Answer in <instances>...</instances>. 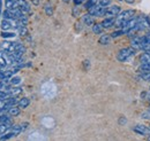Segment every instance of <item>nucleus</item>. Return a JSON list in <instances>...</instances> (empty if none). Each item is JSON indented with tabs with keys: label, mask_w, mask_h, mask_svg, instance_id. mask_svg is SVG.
<instances>
[{
	"label": "nucleus",
	"mask_w": 150,
	"mask_h": 141,
	"mask_svg": "<svg viewBox=\"0 0 150 141\" xmlns=\"http://www.w3.org/2000/svg\"><path fill=\"white\" fill-rule=\"evenodd\" d=\"M134 132L140 134V135H150V127L144 126V125H136L134 127Z\"/></svg>",
	"instance_id": "nucleus-9"
},
{
	"label": "nucleus",
	"mask_w": 150,
	"mask_h": 141,
	"mask_svg": "<svg viewBox=\"0 0 150 141\" xmlns=\"http://www.w3.org/2000/svg\"><path fill=\"white\" fill-rule=\"evenodd\" d=\"M21 108H20L19 106L16 107V106H13V107H11L8 110H7V114L11 116V117H16V116H19L20 115V110Z\"/></svg>",
	"instance_id": "nucleus-14"
},
{
	"label": "nucleus",
	"mask_w": 150,
	"mask_h": 141,
	"mask_svg": "<svg viewBox=\"0 0 150 141\" xmlns=\"http://www.w3.org/2000/svg\"><path fill=\"white\" fill-rule=\"evenodd\" d=\"M98 2H99V0H87V1L84 2V8H86V9H89V8H91L93 6L97 5Z\"/></svg>",
	"instance_id": "nucleus-20"
},
{
	"label": "nucleus",
	"mask_w": 150,
	"mask_h": 141,
	"mask_svg": "<svg viewBox=\"0 0 150 141\" xmlns=\"http://www.w3.org/2000/svg\"><path fill=\"white\" fill-rule=\"evenodd\" d=\"M111 40H112L111 35H103L99 38L98 43H99L100 45H109V44H111Z\"/></svg>",
	"instance_id": "nucleus-15"
},
{
	"label": "nucleus",
	"mask_w": 150,
	"mask_h": 141,
	"mask_svg": "<svg viewBox=\"0 0 150 141\" xmlns=\"http://www.w3.org/2000/svg\"><path fill=\"white\" fill-rule=\"evenodd\" d=\"M149 127H150V126H149Z\"/></svg>",
	"instance_id": "nucleus-36"
},
{
	"label": "nucleus",
	"mask_w": 150,
	"mask_h": 141,
	"mask_svg": "<svg viewBox=\"0 0 150 141\" xmlns=\"http://www.w3.org/2000/svg\"><path fill=\"white\" fill-rule=\"evenodd\" d=\"M82 21H83V23H84L86 25H91V27H93V25L95 24L94 16H93V15H90L89 13L82 16Z\"/></svg>",
	"instance_id": "nucleus-12"
},
{
	"label": "nucleus",
	"mask_w": 150,
	"mask_h": 141,
	"mask_svg": "<svg viewBox=\"0 0 150 141\" xmlns=\"http://www.w3.org/2000/svg\"><path fill=\"white\" fill-rule=\"evenodd\" d=\"M98 3L102 5V6H104V7H108V6L111 3V1H110V0H99Z\"/></svg>",
	"instance_id": "nucleus-26"
},
{
	"label": "nucleus",
	"mask_w": 150,
	"mask_h": 141,
	"mask_svg": "<svg viewBox=\"0 0 150 141\" xmlns=\"http://www.w3.org/2000/svg\"><path fill=\"white\" fill-rule=\"evenodd\" d=\"M136 53V50L133 48V47H126V48H122L119 51V53L117 54V60L119 62H125L127 61L129 57H132L134 54Z\"/></svg>",
	"instance_id": "nucleus-2"
},
{
	"label": "nucleus",
	"mask_w": 150,
	"mask_h": 141,
	"mask_svg": "<svg viewBox=\"0 0 150 141\" xmlns=\"http://www.w3.org/2000/svg\"><path fill=\"white\" fill-rule=\"evenodd\" d=\"M21 93H22V88L21 87H11V89H9L11 96H18Z\"/></svg>",
	"instance_id": "nucleus-19"
},
{
	"label": "nucleus",
	"mask_w": 150,
	"mask_h": 141,
	"mask_svg": "<svg viewBox=\"0 0 150 141\" xmlns=\"http://www.w3.org/2000/svg\"><path fill=\"white\" fill-rule=\"evenodd\" d=\"M103 30H104V28H103L102 23H95L94 25H93V31L96 35H100L103 32Z\"/></svg>",
	"instance_id": "nucleus-18"
},
{
	"label": "nucleus",
	"mask_w": 150,
	"mask_h": 141,
	"mask_svg": "<svg viewBox=\"0 0 150 141\" xmlns=\"http://www.w3.org/2000/svg\"><path fill=\"white\" fill-rule=\"evenodd\" d=\"M137 20H139L137 17H132L131 20L126 21V22L124 23V25H122V28H121V29L127 34V31H129L131 29H133V28L137 24Z\"/></svg>",
	"instance_id": "nucleus-8"
},
{
	"label": "nucleus",
	"mask_w": 150,
	"mask_h": 141,
	"mask_svg": "<svg viewBox=\"0 0 150 141\" xmlns=\"http://www.w3.org/2000/svg\"><path fill=\"white\" fill-rule=\"evenodd\" d=\"M114 22H115V18L113 17H105V20L102 22V25L104 29H109L114 25Z\"/></svg>",
	"instance_id": "nucleus-13"
},
{
	"label": "nucleus",
	"mask_w": 150,
	"mask_h": 141,
	"mask_svg": "<svg viewBox=\"0 0 150 141\" xmlns=\"http://www.w3.org/2000/svg\"><path fill=\"white\" fill-rule=\"evenodd\" d=\"M9 64L8 55L6 51H0V69H5Z\"/></svg>",
	"instance_id": "nucleus-10"
},
{
	"label": "nucleus",
	"mask_w": 150,
	"mask_h": 141,
	"mask_svg": "<svg viewBox=\"0 0 150 141\" xmlns=\"http://www.w3.org/2000/svg\"><path fill=\"white\" fill-rule=\"evenodd\" d=\"M135 16V10L134 9H126L124 12H120L119 15L115 17V22H114V27H117L118 29H121L124 23L132 17Z\"/></svg>",
	"instance_id": "nucleus-1"
},
{
	"label": "nucleus",
	"mask_w": 150,
	"mask_h": 141,
	"mask_svg": "<svg viewBox=\"0 0 150 141\" xmlns=\"http://www.w3.org/2000/svg\"><path fill=\"white\" fill-rule=\"evenodd\" d=\"M146 39H147V41H148V44L150 45V32L148 35H146Z\"/></svg>",
	"instance_id": "nucleus-30"
},
{
	"label": "nucleus",
	"mask_w": 150,
	"mask_h": 141,
	"mask_svg": "<svg viewBox=\"0 0 150 141\" xmlns=\"http://www.w3.org/2000/svg\"><path fill=\"white\" fill-rule=\"evenodd\" d=\"M29 105H30V100H29L28 98H22L21 100H19V102H18V106H19L21 109L27 108Z\"/></svg>",
	"instance_id": "nucleus-17"
},
{
	"label": "nucleus",
	"mask_w": 150,
	"mask_h": 141,
	"mask_svg": "<svg viewBox=\"0 0 150 141\" xmlns=\"http://www.w3.org/2000/svg\"><path fill=\"white\" fill-rule=\"evenodd\" d=\"M122 35H126V32H125L122 29H118L117 31H114V32L111 34V37H112V38H118V37H120V36H122Z\"/></svg>",
	"instance_id": "nucleus-22"
},
{
	"label": "nucleus",
	"mask_w": 150,
	"mask_h": 141,
	"mask_svg": "<svg viewBox=\"0 0 150 141\" xmlns=\"http://www.w3.org/2000/svg\"><path fill=\"white\" fill-rule=\"evenodd\" d=\"M105 10H106V7H104V6L99 5V3H97V5H95L91 8L88 9V13H89L90 15H93V16L100 17V16H104V15H105Z\"/></svg>",
	"instance_id": "nucleus-3"
},
{
	"label": "nucleus",
	"mask_w": 150,
	"mask_h": 141,
	"mask_svg": "<svg viewBox=\"0 0 150 141\" xmlns=\"http://www.w3.org/2000/svg\"><path fill=\"white\" fill-rule=\"evenodd\" d=\"M28 125H29V124H28V123H23V124H21V127H22V131H24V130H27V127H28Z\"/></svg>",
	"instance_id": "nucleus-29"
},
{
	"label": "nucleus",
	"mask_w": 150,
	"mask_h": 141,
	"mask_svg": "<svg viewBox=\"0 0 150 141\" xmlns=\"http://www.w3.org/2000/svg\"><path fill=\"white\" fill-rule=\"evenodd\" d=\"M15 34L14 32H8V31H2L1 32V37L4 38V39H9V38H14L15 37Z\"/></svg>",
	"instance_id": "nucleus-21"
},
{
	"label": "nucleus",
	"mask_w": 150,
	"mask_h": 141,
	"mask_svg": "<svg viewBox=\"0 0 150 141\" xmlns=\"http://www.w3.org/2000/svg\"><path fill=\"white\" fill-rule=\"evenodd\" d=\"M80 13H81L80 8H79V7H74V9H73V15H74V16H77V15H80Z\"/></svg>",
	"instance_id": "nucleus-27"
},
{
	"label": "nucleus",
	"mask_w": 150,
	"mask_h": 141,
	"mask_svg": "<svg viewBox=\"0 0 150 141\" xmlns=\"http://www.w3.org/2000/svg\"><path fill=\"white\" fill-rule=\"evenodd\" d=\"M0 124H8V125H12V119H11V116L7 114H1L0 115Z\"/></svg>",
	"instance_id": "nucleus-16"
},
{
	"label": "nucleus",
	"mask_w": 150,
	"mask_h": 141,
	"mask_svg": "<svg viewBox=\"0 0 150 141\" xmlns=\"http://www.w3.org/2000/svg\"><path fill=\"white\" fill-rule=\"evenodd\" d=\"M121 10H120V7L119 6H117V5H113V6H110V7H108L106 8V10H105V17H113L115 18L118 15H119V13H120Z\"/></svg>",
	"instance_id": "nucleus-5"
},
{
	"label": "nucleus",
	"mask_w": 150,
	"mask_h": 141,
	"mask_svg": "<svg viewBox=\"0 0 150 141\" xmlns=\"http://www.w3.org/2000/svg\"><path fill=\"white\" fill-rule=\"evenodd\" d=\"M139 20H137V24H136V28H137V30L139 31H142V30H146V29H148L150 25L149 23V20L148 17H146L144 15H141V16H139Z\"/></svg>",
	"instance_id": "nucleus-6"
},
{
	"label": "nucleus",
	"mask_w": 150,
	"mask_h": 141,
	"mask_svg": "<svg viewBox=\"0 0 150 141\" xmlns=\"http://www.w3.org/2000/svg\"><path fill=\"white\" fill-rule=\"evenodd\" d=\"M131 46L133 48H135L136 51L142 50V46H141V37H133L131 40Z\"/></svg>",
	"instance_id": "nucleus-11"
},
{
	"label": "nucleus",
	"mask_w": 150,
	"mask_h": 141,
	"mask_svg": "<svg viewBox=\"0 0 150 141\" xmlns=\"http://www.w3.org/2000/svg\"><path fill=\"white\" fill-rule=\"evenodd\" d=\"M62 1H64V2H69L71 0H62Z\"/></svg>",
	"instance_id": "nucleus-33"
},
{
	"label": "nucleus",
	"mask_w": 150,
	"mask_h": 141,
	"mask_svg": "<svg viewBox=\"0 0 150 141\" xmlns=\"http://www.w3.org/2000/svg\"><path fill=\"white\" fill-rule=\"evenodd\" d=\"M33 1V3L35 5V6H38L39 5V0H31Z\"/></svg>",
	"instance_id": "nucleus-31"
},
{
	"label": "nucleus",
	"mask_w": 150,
	"mask_h": 141,
	"mask_svg": "<svg viewBox=\"0 0 150 141\" xmlns=\"http://www.w3.org/2000/svg\"><path fill=\"white\" fill-rule=\"evenodd\" d=\"M20 67H16L14 69H9V70H0V80H6V79H11L13 77L14 73H16Z\"/></svg>",
	"instance_id": "nucleus-7"
},
{
	"label": "nucleus",
	"mask_w": 150,
	"mask_h": 141,
	"mask_svg": "<svg viewBox=\"0 0 150 141\" xmlns=\"http://www.w3.org/2000/svg\"><path fill=\"white\" fill-rule=\"evenodd\" d=\"M125 1H126V2H128V3H133L135 0H125Z\"/></svg>",
	"instance_id": "nucleus-32"
},
{
	"label": "nucleus",
	"mask_w": 150,
	"mask_h": 141,
	"mask_svg": "<svg viewBox=\"0 0 150 141\" xmlns=\"http://www.w3.org/2000/svg\"><path fill=\"white\" fill-rule=\"evenodd\" d=\"M9 83H11V85H18L21 83V78L20 77H12L9 79Z\"/></svg>",
	"instance_id": "nucleus-25"
},
{
	"label": "nucleus",
	"mask_w": 150,
	"mask_h": 141,
	"mask_svg": "<svg viewBox=\"0 0 150 141\" xmlns=\"http://www.w3.org/2000/svg\"><path fill=\"white\" fill-rule=\"evenodd\" d=\"M149 80H150V78H149Z\"/></svg>",
	"instance_id": "nucleus-35"
},
{
	"label": "nucleus",
	"mask_w": 150,
	"mask_h": 141,
	"mask_svg": "<svg viewBox=\"0 0 150 141\" xmlns=\"http://www.w3.org/2000/svg\"><path fill=\"white\" fill-rule=\"evenodd\" d=\"M18 29H19V35L20 36H27L28 35V29L25 28V25H20Z\"/></svg>",
	"instance_id": "nucleus-24"
},
{
	"label": "nucleus",
	"mask_w": 150,
	"mask_h": 141,
	"mask_svg": "<svg viewBox=\"0 0 150 141\" xmlns=\"http://www.w3.org/2000/svg\"><path fill=\"white\" fill-rule=\"evenodd\" d=\"M148 140H150V135H148Z\"/></svg>",
	"instance_id": "nucleus-34"
},
{
	"label": "nucleus",
	"mask_w": 150,
	"mask_h": 141,
	"mask_svg": "<svg viewBox=\"0 0 150 141\" xmlns=\"http://www.w3.org/2000/svg\"><path fill=\"white\" fill-rule=\"evenodd\" d=\"M87 0H74V3L76 6H79V5H81V3H84Z\"/></svg>",
	"instance_id": "nucleus-28"
},
{
	"label": "nucleus",
	"mask_w": 150,
	"mask_h": 141,
	"mask_svg": "<svg viewBox=\"0 0 150 141\" xmlns=\"http://www.w3.org/2000/svg\"><path fill=\"white\" fill-rule=\"evenodd\" d=\"M20 43H12V41H2L0 43V48L6 52H14L19 48Z\"/></svg>",
	"instance_id": "nucleus-4"
},
{
	"label": "nucleus",
	"mask_w": 150,
	"mask_h": 141,
	"mask_svg": "<svg viewBox=\"0 0 150 141\" xmlns=\"http://www.w3.org/2000/svg\"><path fill=\"white\" fill-rule=\"evenodd\" d=\"M44 10H45V13H46V15L47 16H51L52 14H53V8H52V6L51 5H45V7H44Z\"/></svg>",
	"instance_id": "nucleus-23"
}]
</instances>
